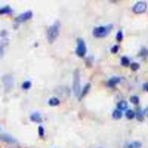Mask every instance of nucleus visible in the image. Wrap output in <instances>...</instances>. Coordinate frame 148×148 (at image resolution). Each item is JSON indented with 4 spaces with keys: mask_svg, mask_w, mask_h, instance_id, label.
Segmentation results:
<instances>
[{
    "mask_svg": "<svg viewBox=\"0 0 148 148\" xmlns=\"http://www.w3.org/2000/svg\"><path fill=\"white\" fill-rule=\"evenodd\" d=\"M142 144L139 141H132V142H126L125 145H123V148H141Z\"/></svg>",
    "mask_w": 148,
    "mask_h": 148,
    "instance_id": "obj_12",
    "label": "nucleus"
},
{
    "mask_svg": "<svg viewBox=\"0 0 148 148\" xmlns=\"http://www.w3.org/2000/svg\"><path fill=\"white\" fill-rule=\"evenodd\" d=\"M14 14V9H12L10 6H3V8H0V15H12Z\"/></svg>",
    "mask_w": 148,
    "mask_h": 148,
    "instance_id": "obj_14",
    "label": "nucleus"
},
{
    "mask_svg": "<svg viewBox=\"0 0 148 148\" xmlns=\"http://www.w3.org/2000/svg\"><path fill=\"white\" fill-rule=\"evenodd\" d=\"M111 30H113V24H108V25H98L92 30V34L95 39H104V37H107Z\"/></svg>",
    "mask_w": 148,
    "mask_h": 148,
    "instance_id": "obj_2",
    "label": "nucleus"
},
{
    "mask_svg": "<svg viewBox=\"0 0 148 148\" xmlns=\"http://www.w3.org/2000/svg\"><path fill=\"white\" fill-rule=\"evenodd\" d=\"M31 86H33L31 80H25V82H22L21 89H22V90H30V89H31Z\"/></svg>",
    "mask_w": 148,
    "mask_h": 148,
    "instance_id": "obj_19",
    "label": "nucleus"
},
{
    "mask_svg": "<svg viewBox=\"0 0 148 148\" xmlns=\"http://www.w3.org/2000/svg\"><path fill=\"white\" fill-rule=\"evenodd\" d=\"M116 108H117V110H120L121 113H126V111L129 110V108H127V101H119Z\"/></svg>",
    "mask_w": 148,
    "mask_h": 148,
    "instance_id": "obj_13",
    "label": "nucleus"
},
{
    "mask_svg": "<svg viewBox=\"0 0 148 148\" xmlns=\"http://www.w3.org/2000/svg\"><path fill=\"white\" fill-rule=\"evenodd\" d=\"M82 86H80V71L79 70H74V76H73V93L77 96V99L80 98L82 93Z\"/></svg>",
    "mask_w": 148,
    "mask_h": 148,
    "instance_id": "obj_3",
    "label": "nucleus"
},
{
    "mask_svg": "<svg viewBox=\"0 0 148 148\" xmlns=\"http://www.w3.org/2000/svg\"><path fill=\"white\" fill-rule=\"evenodd\" d=\"M123 80V77H120V76H114V77H110L108 80H107V86H108V88H111V89H113V88H116V86L120 83Z\"/></svg>",
    "mask_w": 148,
    "mask_h": 148,
    "instance_id": "obj_9",
    "label": "nucleus"
},
{
    "mask_svg": "<svg viewBox=\"0 0 148 148\" xmlns=\"http://www.w3.org/2000/svg\"><path fill=\"white\" fill-rule=\"evenodd\" d=\"M125 117L127 120H133V119H136V111L135 110H127L126 113H125Z\"/></svg>",
    "mask_w": 148,
    "mask_h": 148,
    "instance_id": "obj_15",
    "label": "nucleus"
},
{
    "mask_svg": "<svg viewBox=\"0 0 148 148\" xmlns=\"http://www.w3.org/2000/svg\"><path fill=\"white\" fill-rule=\"evenodd\" d=\"M30 120L31 121H34V123H37V125H42V121H43V117H42V114L40 113H37V111H34V113H31L30 114Z\"/></svg>",
    "mask_w": 148,
    "mask_h": 148,
    "instance_id": "obj_10",
    "label": "nucleus"
},
{
    "mask_svg": "<svg viewBox=\"0 0 148 148\" xmlns=\"http://www.w3.org/2000/svg\"><path fill=\"white\" fill-rule=\"evenodd\" d=\"M144 116H147V117H148V107L144 110Z\"/></svg>",
    "mask_w": 148,
    "mask_h": 148,
    "instance_id": "obj_31",
    "label": "nucleus"
},
{
    "mask_svg": "<svg viewBox=\"0 0 148 148\" xmlns=\"http://www.w3.org/2000/svg\"><path fill=\"white\" fill-rule=\"evenodd\" d=\"M2 83L5 86V90L10 92L12 88H14V76H12V74H5V76L2 77Z\"/></svg>",
    "mask_w": 148,
    "mask_h": 148,
    "instance_id": "obj_5",
    "label": "nucleus"
},
{
    "mask_svg": "<svg viewBox=\"0 0 148 148\" xmlns=\"http://www.w3.org/2000/svg\"><path fill=\"white\" fill-rule=\"evenodd\" d=\"M47 104L51 105V107H58L59 104H61V101H59V98H56V96H53V98H51V99L47 101Z\"/></svg>",
    "mask_w": 148,
    "mask_h": 148,
    "instance_id": "obj_17",
    "label": "nucleus"
},
{
    "mask_svg": "<svg viewBox=\"0 0 148 148\" xmlns=\"http://www.w3.org/2000/svg\"><path fill=\"white\" fill-rule=\"evenodd\" d=\"M0 141L5 142V144H9V145H19V142L8 133H0Z\"/></svg>",
    "mask_w": 148,
    "mask_h": 148,
    "instance_id": "obj_8",
    "label": "nucleus"
},
{
    "mask_svg": "<svg viewBox=\"0 0 148 148\" xmlns=\"http://www.w3.org/2000/svg\"><path fill=\"white\" fill-rule=\"evenodd\" d=\"M145 10H147V3L145 2H136L132 6V12H133V14L141 15V14H144Z\"/></svg>",
    "mask_w": 148,
    "mask_h": 148,
    "instance_id": "obj_7",
    "label": "nucleus"
},
{
    "mask_svg": "<svg viewBox=\"0 0 148 148\" xmlns=\"http://www.w3.org/2000/svg\"><path fill=\"white\" fill-rule=\"evenodd\" d=\"M31 18H33V12H31V10H27V12H24V14L18 15V16L14 19V22H15V27H18L19 24L25 22V21H28V19H31Z\"/></svg>",
    "mask_w": 148,
    "mask_h": 148,
    "instance_id": "obj_6",
    "label": "nucleus"
},
{
    "mask_svg": "<svg viewBox=\"0 0 148 148\" xmlns=\"http://www.w3.org/2000/svg\"><path fill=\"white\" fill-rule=\"evenodd\" d=\"M142 59H147V56H148V49L147 47H141V51H139V53H138Z\"/></svg>",
    "mask_w": 148,
    "mask_h": 148,
    "instance_id": "obj_23",
    "label": "nucleus"
},
{
    "mask_svg": "<svg viewBox=\"0 0 148 148\" xmlns=\"http://www.w3.org/2000/svg\"><path fill=\"white\" fill-rule=\"evenodd\" d=\"M98 148H99V147H98Z\"/></svg>",
    "mask_w": 148,
    "mask_h": 148,
    "instance_id": "obj_33",
    "label": "nucleus"
},
{
    "mask_svg": "<svg viewBox=\"0 0 148 148\" xmlns=\"http://www.w3.org/2000/svg\"><path fill=\"white\" fill-rule=\"evenodd\" d=\"M0 36H2V37H6V36H8V33H6V31H5V30H3V31H2V33H0Z\"/></svg>",
    "mask_w": 148,
    "mask_h": 148,
    "instance_id": "obj_30",
    "label": "nucleus"
},
{
    "mask_svg": "<svg viewBox=\"0 0 148 148\" xmlns=\"http://www.w3.org/2000/svg\"><path fill=\"white\" fill-rule=\"evenodd\" d=\"M135 111H136V120H139V121H142L144 120V110H141V108H136V110H135Z\"/></svg>",
    "mask_w": 148,
    "mask_h": 148,
    "instance_id": "obj_21",
    "label": "nucleus"
},
{
    "mask_svg": "<svg viewBox=\"0 0 148 148\" xmlns=\"http://www.w3.org/2000/svg\"><path fill=\"white\" fill-rule=\"evenodd\" d=\"M129 102H132L133 105H138V104H139V96H136V95H132V96L129 98Z\"/></svg>",
    "mask_w": 148,
    "mask_h": 148,
    "instance_id": "obj_24",
    "label": "nucleus"
},
{
    "mask_svg": "<svg viewBox=\"0 0 148 148\" xmlns=\"http://www.w3.org/2000/svg\"><path fill=\"white\" fill-rule=\"evenodd\" d=\"M59 27H61L59 21L53 22L51 27H47V30H46V39H47L49 43H53L58 39V36H59Z\"/></svg>",
    "mask_w": 148,
    "mask_h": 148,
    "instance_id": "obj_1",
    "label": "nucleus"
},
{
    "mask_svg": "<svg viewBox=\"0 0 148 148\" xmlns=\"http://www.w3.org/2000/svg\"><path fill=\"white\" fill-rule=\"evenodd\" d=\"M139 67H141V65H139L138 62H132V64H130V70H132V71H138Z\"/></svg>",
    "mask_w": 148,
    "mask_h": 148,
    "instance_id": "obj_26",
    "label": "nucleus"
},
{
    "mask_svg": "<svg viewBox=\"0 0 148 148\" xmlns=\"http://www.w3.org/2000/svg\"><path fill=\"white\" fill-rule=\"evenodd\" d=\"M84 61H86V65H88V67H92V65H93V61H95V58H93L92 55H88V56L84 58Z\"/></svg>",
    "mask_w": 148,
    "mask_h": 148,
    "instance_id": "obj_22",
    "label": "nucleus"
},
{
    "mask_svg": "<svg viewBox=\"0 0 148 148\" xmlns=\"http://www.w3.org/2000/svg\"><path fill=\"white\" fill-rule=\"evenodd\" d=\"M142 90H144V92H148V82H145V83L142 84Z\"/></svg>",
    "mask_w": 148,
    "mask_h": 148,
    "instance_id": "obj_29",
    "label": "nucleus"
},
{
    "mask_svg": "<svg viewBox=\"0 0 148 148\" xmlns=\"http://www.w3.org/2000/svg\"><path fill=\"white\" fill-rule=\"evenodd\" d=\"M37 130H39V136H40V138H45V129H43L42 125L39 126V129H37Z\"/></svg>",
    "mask_w": 148,
    "mask_h": 148,
    "instance_id": "obj_27",
    "label": "nucleus"
},
{
    "mask_svg": "<svg viewBox=\"0 0 148 148\" xmlns=\"http://www.w3.org/2000/svg\"><path fill=\"white\" fill-rule=\"evenodd\" d=\"M8 46V39H3L2 43H0V58H3L5 55V47Z\"/></svg>",
    "mask_w": 148,
    "mask_h": 148,
    "instance_id": "obj_20",
    "label": "nucleus"
},
{
    "mask_svg": "<svg viewBox=\"0 0 148 148\" xmlns=\"http://www.w3.org/2000/svg\"><path fill=\"white\" fill-rule=\"evenodd\" d=\"M111 52H113V53H117V52H119V45H114L113 47H111Z\"/></svg>",
    "mask_w": 148,
    "mask_h": 148,
    "instance_id": "obj_28",
    "label": "nucleus"
},
{
    "mask_svg": "<svg viewBox=\"0 0 148 148\" xmlns=\"http://www.w3.org/2000/svg\"><path fill=\"white\" fill-rule=\"evenodd\" d=\"M90 88H92V84H90V83H86V84L83 86V89H82V93H80V98H79V101H80V99H83V98H84L86 95L89 93Z\"/></svg>",
    "mask_w": 148,
    "mask_h": 148,
    "instance_id": "obj_11",
    "label": "nucleus"
},
{
    "mask_svg": "<svg viewBox=\"0 0 148 148\" xmlns=\"http://www.w3.org/2000/svg\"><path fill=\"white\" fill-rule=\"evenodd\" d=\"M120 64H121V67H130V59H129V56H121L120 58Z\"/></svg>",
    "mask_w": 148,
    "mask_h": 148,
    "instance_id": "obj_16",
    "label": "nucleus"
},
{
    "mask_svg": "<svg viewBox=\"0 0 148 148\" xmlns=\"http://www.w3.org/2000/svg\"><path fill=\"white\" fill-rule=\"evenodd\" d=\"M86 53H88L86 43H84V40L82 39V37H79V39H77V46H76V55L79 58H86V56H88Z\"/></svg>",
    "mask_w": 148,
    "mask_h": 148,
    "instance_id": "obj_4",
    "label": "nucleus"
},
{
    "mask_svg": "<svg viewBox=\"0 0 148 148\" xmlns=\"http://www.w3.org/2000/svg\"><path fill=\"white\" fill-rule=\"evenodd\" d=\"M0 132H2V127H0Z\"/></svg>",
    "mask_w": 148,
    "mask_h": 148,
    "instance_id": "obj_32",
    "label": "nucleus"
},
{
    "mask_svg": "<svg viewBox=\"0 0 148 148\" xmlns=\"http://www.w3.org/2000/svg\"><path fill=\"white\" fill-rule=\"evenodd\" d=\"M123 37H125V34H123V31H121V30H119V31H117V34H116V42H117V43H120V42L123 40Z\"/></svg>",
    "mask_w": 148,
    "mask_h": 148,
    "instance_id": "obj_25",
    "label": "nucleus"
},
{
    "mask_svg": "<svg viewBox=\"0 0 148 148\" xmlns=\"http://www.w3.org/2000/svg\"><path fill=\"white\" fill-rule=\"evenodd\" d=\"M111 116H113V119H114V120H120L123 116H125V113H121L120 110H117V108H116V110L113 111V114H111Z\"/></svg>",
    "mask_w": 148,
    "mask_h": 148,
    "instance_id": "obj_18",
    "label": "nucleus"
}]
</instances>
